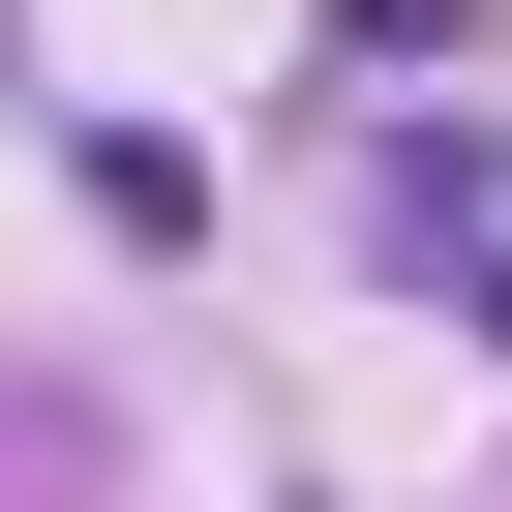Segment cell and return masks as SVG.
<instances>
[{
  "label": "cell",
  "instance_id": "cell-1",
  "mask_svg": "<svg viewBox=\"0 0 512 512\" xmlns=\"http://www.w3.org/2000/svg\"><path fill=\"white\" fill-rule=\"evenodd\" d=\"M482 362H512V241H482Z\"/></svg>",
  "mask_w": 512,
  "mask_h": 512
}]
</instances>
